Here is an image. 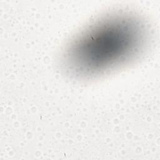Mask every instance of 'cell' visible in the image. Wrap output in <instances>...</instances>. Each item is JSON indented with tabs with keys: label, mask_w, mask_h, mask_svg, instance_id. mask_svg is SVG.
Instances as JSON below:
<instances>
[{
	"label": "cell",
	"mask_w": 160,
	"mask_h": 160,
	"mask_svg": "<svg viewBox=\"0 0 160 160\" xmlns=\"http://www.w3.org/2000/svg\"><path fill=\"white\" fill-rule=\"evenodd\" d=\"M102 26L93 31L86 36V41H82L80 52L84 58L81 61L82 66L92 68L103 67L121 54L128 47L129 30L124 28V25Z\"/></svg>",
	"instance_id": "cell-1"
}]
</instances>
